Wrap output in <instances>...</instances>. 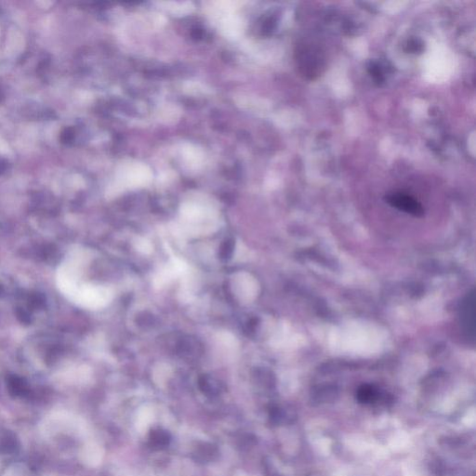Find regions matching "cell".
Segmentation results:
<instances>
[{"mask_svg":"<svg viewBox=\"0 0 476 476\" xmlns=\"http://www.w3.org/2000/svg\"><path fill=\"white\" fill-rule=\"evenodd\" d=\"M298 61L300 62L301 73L311 78H314L321 73L324 59L318 47L313 46H302L299 52Z\"/></svg>","mask_w":476,"mask_h":476,"instance_id":"cell-1","label":"cell"},{"mask_svg":"<svg viewBox=\"0 0 476 476\" xmlns=\"http://www.w3.org/2000/svg\"><path fill=\"white\" fill-rule=\"evenodd\" d=\"M385 201L390 206L414 217H421L424 215V208L421 204L416 200L414 197H410L404 193H393L388 195L385 197Z\"/></svg>","mask_w":476,"mask_h":476,"instance_id":"cell-2","label":"cell"},{"mask_svg":"<svg viewBox=\"0 0 476 476\" xmlns=\"http://www.w3.org/2000/svg\"><path fill=\"white\" fill-rule=\"evenodd\" d=\"M475 296L474 292L467 296L461 307V321L464 329L470 336L474 338L475 332Z\"/></svg>","mask_w":476,"mask_h":476,"instance_id":"cell-3","label":"cell"},{"mask_svg":"<svg viewBox=\"0 0 476 476\" xmlns=\"http://www.w3.org/2000/svg\"><path fill=\"white\" fill-rule=\"evenodd\" d=\"M378 397V392L377 389L372 385H362L357 390L356 399L363 404H369L375 402Z\"/></svg>","mask_w":476,"mask_h":476,"instance_id":"cell-4","label":"cell"},{"mask_svg":"<svg viewBox=\"0 0 476 476\" xmlns=\"http://www.w3.org/2000/svg\"><path fill=\"white\" fill-rule=\"evenodd\" d=\"M150 442L156 448H165L170 445L171 435L164 430H153L150 433Z\"/></svg>","mask_w":476,"mask_h":476,"instance_id":"cell-5","label":"cell"},{"mask_svg":"<svg viewBox=\"0 0 476 476\" xmlns=\"http://www.w3.org/2000/svg\"><path fill=\"white\" fill-rule=\"evenodd\" d=\"M196 455L198 461H212L218 455L217 448L210 444H202L197 447Z\"/></svg>","mask_w":476,"mask_h":476,"instance_id":"cell-6","label":"cell"},{"mask_svg":"<svg viewBox=\"0 0 476 476\" xmlns=\"http://www.w3.org/2000/svg\"><path fill=\"white\" fill-rule=\"evenodd\" d=\"M368 69L369 75L372 77L374 81H375L376 83L380 85V84L384 82V75H383L382 68L378 65V63H376V62H371V63L368 65Z\"/></svg>","mask_w":476,"mask_h":476,"instance_id":"cell-7","label":"cell"},{"mask_svg":"<svg viewBox=\"0 0 476 476\" xmlns=\"http://www.w3.org/2000/svg\"><path fill=\"white\" fill-rule=\"evenodd\" d=\"M407 51L410 53H417L423 51V43L419 39H411L407 45Z\"/></svg>","mask_w":476,"mask_h":476,"instance_id":"cell-8","label":"cell"}]
</instances>
